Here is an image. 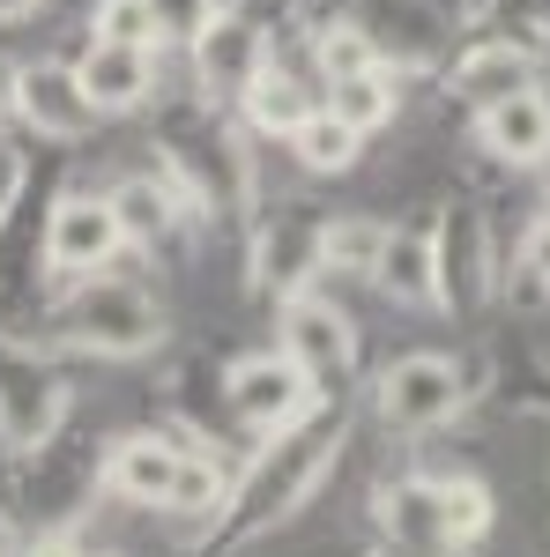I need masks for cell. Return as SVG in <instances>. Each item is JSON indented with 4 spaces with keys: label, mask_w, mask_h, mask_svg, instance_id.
<instances>
[{
    "label": "cell",
    "mask_w": 550,
    "mask_h": 557,
    "mask_svg": "<svg viewBox=\"0 0 550 557\" xmlns=\"http://www.w3.org/2000/svg\"><path fill=\"white\" fill-rule=\"evenodd\" d=\"M342 446H350V409H342V394L328 401H313L297 424L268 431L254 454H246V469L231 483V498L216 506L223 528H216V550H239V543H254L268 528H283L313 506V491L335 475Z\"/></svg>",
    "instance_id": "obj_1"
},
{
    "label": "cell",
    "mask_w": 550,
    "mask_h": 557,
    "mask_svg": "<svg viewBox=\"0 0 550 557\" xmlns=\"http://www.w3.org/2000/svg\"><path fill=\"white\" fill-rule=\"evenodd\" d=\"M164 97V89H157ZM157 172L194 201L201 223H231L246 231L260 209V186H254V157H246V127L239 112L209 104L201 89L186 97H164L157 104Z\"/></svg>",
    "instance_id": "obj_2"
},
{
    "label": "cell",
    "mask_w": 550,
    "mask_h": 557,
    "mask_svg": "<svg viewBox=\"0 0 550 557\" xmlns=\"http://www.w3.org/2000/svg\"><path fill=\"white\" fill-rule=\"evenodd\" d=\"M105 483L134 498V506H157V513H216L231 498V475L209 446L194 438H171V431H127L105 446Z\"/></svg>",
    "instance_id": "obj_3"
},
{
    "label": "cell",
    "mask_w": 550,
    "mask_h": 557,
    "mask_svg": "<svg viewBox=\"0 0 550 557\" xmlns=\"http://www.w3.org/2000/svg\"><path fill=\"white\" fill-rule=\"evenodd\" d=\"M52 320H60V335L75 349H97V357H149V349L164 343L157 298L134 275H112V268L68 283V298L52 305Z\"/></svg>",
    "instance_id": "obj_4"
},
{
    "label": "cell",
    "mask_w": 550,
    "mask_h": 557,
    "mask_svg": "<svg viewBox=\"0 0 550 557\" xmlns=\"http://www.w3.org/2000/svg\"><path fill=\"white\" fill-rule=\"evenodd\" d=\"M328 223H335V215L320 209V201H305V194L254 209V223H246L254 298L283 305V298H297V290H313V275H328Z\"/></svg>",
    "instance_id": "obj_5"
},
{
    "label": "cell",
    "mask_w": 550,
    "mask_h": 557,
    "mask_svg": "<svg viewBox=\"0 0 550 557\" xmlns=\"http://www.w3.org/2000/svg\"><path fill=\"white\" fill-rule=\"evenodd\" d=\"M276 349L313 380V394H350L357 380V320L328 290H297L276 305Z\"/></svg>",
    "instance_id": "obj_6"
},
{
    "label": "cell",
    "mask_w": 550,
    "mask_h": 557,
    "mask_svg": "<svg viewBox=\"0 0 550 557\" xmlns=\"http://www.w3.org/2000/svg\"><path fill=\"white\" fill-rule=\"evenodd\" d=\"M372 409H380L387 431H410V438L447 431L468 409V372L454 357H439V349H410L372 380Z\"/></svg>",
    "instance_id": "obj_7"
},
{
    "label": "cell",
    "mask_w": 550,
    "mask_h": 557,
    "mask_svg": "<svg viewBox=\"0 0 550 557\" xmlns=\"http://www.w3.org/2000/svg\"><path fill=\"white\" fill-rule=\"evenodd\" d=\"M431 253H439V312L476 320L499 298V246H491V215L476 201H447L431 215Z\"/></svg>",
    "instance_id": "obj_8"
},
{
    "label": "cell",
    "mask_w": 550,
    "mask_h": 557,
    "mask_svg": "<svg viewBox=\"0 0 550 557\" xmlns=\"http://www.w3.org/2000/svg\"><path fill=\"white\" fill-rule=\"evenodd\" d=\"M335 15H350V23L372 38V52H380L402 83L454 60V23H447L439 0H342Z\"/></svg>",
    "instance_id": "obj_9"
},
{
    "label": "cell",
    "mask_w": 550,
    "mask_h": 557,
    "mask_svg": "<svg viewBox=\"0 0 550 557\" xmlns=\"http://www.w3.org/2000/svg\"><path fill=\"white\" fill-rule=\"evenodd\" d=\"M68 424V380L45 364L38 349H15L0 343V446L15 461L45 454Z\"/></svg>",
    "instance_id": "obj_10"
},
{
    "label": "cell",
    "mask_w": 550,
    "mask_h": 557,
    "mask_svg": "<svg viewBox=\"0 0 550 557\" xmlns=\"http://www.w3.org/2000/svg\"><path fill=\"white\" fill-rule=\"evenodd\" d=\"M120 253H127V231H120V215H112L105 194H60V201L45 209L38 268L52 283H83L97 268H112Z\"/></svg>",
    "instance_id": "obj_11"
},
{
    "label": "cell",
    "mask_w": 550,
    "mask_h": 557,
    "mask_svg": "<svg viewBox=\"0 0 550 557\" xmlns=\"http://www.w3.org/2000/svg\"><path fill=\"white\" fill-rule=\"evenodd\" d=\"M543 67H550V60L536 52V45L506 38V30H476V38L439 67V83H447V97L476 120L484 104H499V97H513V89H536V83H543Z\"/></svg>",
    "instance_id": "obj_12"
},
{
    "label": "cell",
    "mask_w": 550,
    "mask_h": 557,
    "mask_svg": "<svg viewBox=\"0 0 550 557\" xmlns=\"http://www.w3.org/2000/svg\"><path fill=\"white\" fill-rule=\"evenodd\" d=\"M223 401H231V417L254 431V438H268V431L297 424L313 401H328V394H313V380L297 372L283 349H254V357H239L231 372H223Z\"/></svg>",
    "instance_id": "obj_13"
},
{
    "label": "cell",
    "mask_w": 550,
    "mask_h": 557,
    "mask_svg": "<svg viewBox=\"0 0 550 557\" xmlns=\"http://www.w3.org/2000/svg\"><path fill=\"white\" fill-rule=\"evenodd\" d=\"M260 60H268V23H260L254 8H231V15H209V30L186 45V67H194V89L209 97V104H239L246 83L260 75Z\"/></svg>",
    "instance_id": "obj_14"
},
{
    "label": "cell",
    "mask_w": 550,
    "mask_h": 557,
    "mask_svg": "<svg viewBox=\"0 0 550 557\" xmlns=\"http://www.w3.org/2000/svg\"><path fill=\"white\" fill-rule=\"evenodd\" d=\"M105 201H112L120 231H127V253H171L186 231H201L194 201H186V194H179L164 172H134V178H120Z\"/></svg>",
    "instance_id": "obj_15"
},
{
    "label": "cell",
    "mask_w": 550,
    "mask_h": 557,
    "mask_svg": "<svg viewBox=\"0 0 550 557\" xmlns=\"http://www.w3.org/2000/svg\"><path fill=\"white\" fill-rule=\"evenodd\" d=\"M372 513H380V535L394 557H462L454 550V528H447V506H439V475L380 483Z\"/></svg>",
    "instance_id": "obj_16"
},
{
    "label": "cell",
    "mask_w": 550,
    "mask_h": 557,
    "mask_svg": "<svg viewBox=\"0 0 550 557\" xmlns=\"http://www.w3.org/2000/svg\"><path fill=\"white\" fill-rule=\"evenodd\" d=\"M476 149L506 172H543L550 164V89H513L476 112Z\"/></svg>",
    "instance_id": "obj_17"
},
{
    "label": "cell",
    "mask_w": 550,
    "mask_h": 557,
    "mask_svg": "<svg viewBox=\"0 0 550 557\" xmlns=\"http://www.w3.org/2000/svg\"><path fill=\"white\" fill-rule=\"evenodd\" d=\"M75 75H83V97L97 104V120H120V112H142L149 97H157V45H112V38H89L83 60H75Z\"/></svg>",
    "instance_id": "obj_18"
},
{
    "label": "cell",
    "mask_w": 550,
    "mask_h": 557,
    "mask_svg": "<svg viewBox=\"0 0 550 557\" xmlns=\"http://www.w3.org/2000/svg\"><path fill=\"white\" fill-rule=\"evenodd\" d=\"M23 127L38 141H83V134H97V104L83 97L75 60H23Z\"/></svg>",
    "instance_id": "obj_19"
},
{
    "label": "cell",
    "mask_w": 550,
    "mask_h": 557,
    "mask_svg": "<svg viewBox=\"0 0 550 557\" xmlns=\"http://www.w3.org/2000/svg\"><path fill=\"white\" fill-rule=\"evenodd\" d=\"M394 305H417V312H439V253H431V223H387L380 268H372Z\"/></svg>",
    "instance_id": "obj_20"
},
{
    "label": "cell",
    "mask_w": 550,
    "mask_h": 557,
    "mask_svg": "<svg viewBox=\"0 0 550 557\" xmlns=\"http://www.w3.org/2000/svg\"><path fill=\"white\" fill-rule=\"evenodd\" d=\"M283 149L297 157V172H313V178H342V172H357V157H365V134L342 127L335 112L320 104V112H313V120H305V127H297Z\"/></svg>",
    "instance_id": "obj_21"
},
{
    "label": "cell",
    "mask_w": 550,
    "mask_h": 557,
    "mask_svg": "<svg viewBox=\"0 0 550 557\" xmlns=\"http://www.w3.org/2000/svg\"><path fill=\"white\" fill-rule=\"evenodd\" d=\"M380 246H387L380 215H335V223H328V275H357V283H372Z\"/></svg>",
    "instance_id": "obj_22"
},
{
    "label": "cell",
    "mask_w": 550,
    "mask_h": 557,
    "mask_svg": "<svg viewBox=\"0 0 550 557\" xmlns=\"http://www.w3.org/2000/svg\"><path fill=\"white\" fill-rule=\"evenodd\" d=\"M439 506H447V528H454V550H476L491 535V491L476 475H439Z\"/></svg>",
    "instance_id": "obj_23"
},
{
    "label": "cell",
    "mask_w": 550,
    "mask_h": 557,
    "mask_svg": "<svg viewBox=\"0 0 550 557\" xmlns=\"http://www.w3.org/2000/svg\"><path fill=\"white\" fill-rule=\"evenodd\" d=\"M513 275H521V305L550 298V201L528 215V231L513 238Z\"/></svg>",
    "instance_id": "obj_24"
},
{
    "label": "cell",
    "mask_w": 550,
    "mask_h": 557,
    "mask_svg": "<svg viewBox=\"0 0 550 557\" xmlns=\"http://www.w3.org/2000/svg\"><path fill=\"white\" fill-rule=\"evenodd\" d=\"M89 38L157 45V15H149V0H97V8H89ZM157 52H164V45H157Z\"/></svg>",
    "instance_id": "obj_25"
},
{
    "label": "cell",
    "mask_w": 550,
    "mask_h": 557,
    "mask_svg": "<svg viewBox=\"0 0 550 557\" xmlns=\"http://www.w3.org/2000/svg\"><path fill=\"white\" fill-rule=\"evenodd\" d=\"M149 15H157V45H171V52H186V45L209 30L216 0H149Z\"/></svg>",
    "instance_id": "obj_26"
},
{
    "label": "cell",
    "mask_w": 550,
    "mask_h": 557,
    "mask_svg": "<svg viewBox=\"0 0 550 557\" xmlns=\"http://www.w3.org/2000/svg\"><path fill=\"white\" fill-rule=\"evenodd\" d=\"M23 120V60H8L0 52V134Z\"/></svg>",
    "instance_id": "obj_27"
},
{
    "label": "cell",
    "mask_w": 550,
    "mask_h": 557,
    "mask_svg": "<svg viewBox=\"0 0 550 557\" xmlns=\"http://www.w3.org/2000/svg\"><path fill=\"white\" fill-rule=\"evenodd\" d=\"M23 557H89V550H75V535H68V528H52V535H38Z\"/></svg>",
    "instance_id": "obj_28"
},
{
    "label": "cell",
    "mask_w": 550,
    "mask_h": 557,
    "mask_svg": "<svg viewBox=\"0 0 550 557\" xmlns=\"http://www.w3.org/2000/svg\"><path fill=\"white\" fill-rule=\"evenodd\" d=\"M45 0H0V23H23V15H38Z\"/></svg>",
    "instance_id": "obj_29"
},
{
    "label": "cell",
    "mask_w": 550,
    "mask_h": 557,
    "mask_svg": "<svg viewBox=\"0 0 550 557\" xmlns=\"http://www.w3.org/2000/svg\"><path fill=\"white\" fill-rule=\"evenodd\" d=\"M0 557H15V528H8V513H0Z\"/></svg>",
    "instance_id": "obj_30"
},
{
    "label": "cell",
    "mask_w": 550,
    "mask_h": 557,
    "mask_svg": "<svg viewBox=\"0 0 550 557\" xmlns=\"http://www.w3.org/2000/svg\"><path fill=\"white\" fill-rule=\"evenodd\" d=\"M305 8H320V0H305Z\"/></svg>",
    "instance_id": "obj_31"
},
{
    "label": "cell",
    "mask_w": 550,
    "mask_h": 557,
    "mask_svg": "<svg viewBox=\"0 0 550 557\" xmlns=\"http://www.w3.org/2000/svg\"><path fill=\"white\" fill-rule=\"evenodd\" d=\"M543 557H550V550H543Z\"/></svg>",
    "instance_id": "obj_32"
}]
</instances>
